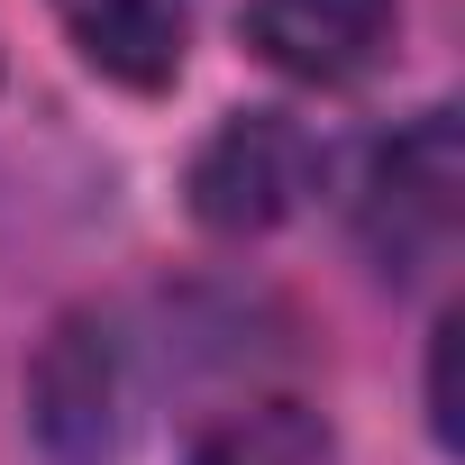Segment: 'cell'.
Wrapping results in <instances>:
<instances>
[{
	"label": "cell",
	"mask_w": 465,
	"mask_h": 465,
	"mask_svg": "<svg viewBox=\"0 0 465 465\" xmlns=\"http://www.w3.org/2000/svg\"><path fill=\"white\" fill-rule=\"evenodd\" d=\"M28 429L46 447V465H119V438H128V356H119V329L74 311L37 365H28Z\"/></svg>",
	"instance_id": "obj_3"
},
{
	"label": "cell",
	"mask_w": 465,
	"mask_h": 465,
	"mask_svg": "<svg viewBox=\"0 0 465 465\" xmlns=\"http://www.w3.org/2000/svg\"><path fill=\"white\" fill-rule=\"evenodd\" d=\"M311 183H320V146L292 110H228L192 155V219L219 238H256L302 210Z\"/></svg>",
	"instance_id": "obj_2"
},
{
	"label": "cell",
	"mask_w": 465,
	"mask_h": 465,
	"mask_svg": "<svg viewBox=\"0 0 465 465\" xmlns=\"http://www.w3.org/2000/svg\"><path fill=\"white\" fill-rule=\"evenodd\" d=\"M401 28V0H247V46L292 83H356Z\"/></svg>",
	"instance_id": "obj_4"
},
{
	"label": "cell",
	"mask_w": 465,
	"mask_h": 465,
	"mask_svg": "<svg viewBox=\"0 0 465 465\" xmlns=\"http://www.w3.org/2000/svg\"><path fill=\"white\" fill-rule=\"evenodd\" d=\"M55 19L83 46V64L128 92H164L192 46V0H55Z\"/></svg>",
	"instance_id": "obj_5"
},
{
	"label": "cell",
	"mask_w": 465,
	"mask_h": 465,
	"mask_svg": "<svg viewBox=\"0 0 465 465\" xmlns=\"http://www.w3.org/2000/svg\"><path fill=\"white\" fill-rule=\"evenodd\" d=\"M192 465H329V420L311 401H247L192 438Z\"/></svg>",
	"instance_id": "obj_6"
},
{
	"label": "cell",
	"mask_w": 465,
	"mask_h": 465,
	"mask_svg": "<svg viewBox=\"0 0 465 465\" xmlns=\"http://www.w3.org/2000/svg\"><path fill=\"white\" fill-rule=\"evenodd\" d=\"M465 228V137H456V110H420L401 137L374 146L365 164V192H356V238L365 256L411 283L429 265H447Z\"/></svg>",
	"instance_id": "obj_1"
}]
</instances>
